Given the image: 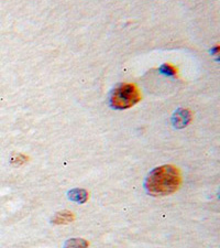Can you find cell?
I'll return each instance as SVG.
<instances>
[{"label":"cell","mask_w":220,"mask_h":248,"mask_svg":"<svg viewBox=\"0 0 220 248\" xmlns=\"http://www.w3.org/2000/svg\"><path fill=\"white\" fill-rule=\"evenodd\" d=\"M182 174L177 167L164 165L152 170L146 179L145 187L152 197H166L178 190Z\"/></svg>","instance_id":"1"},{"label":"cell","mask_w":220,"mask_h":248,"mask_svg":"<svg viewBox=\"0 0 220 248\" xmlns=\"http://www.w3.org/2000/svg\"><path fill=\"white\" fill-rule=\"evenodd\" d=\"M141 99L140 91L134 84H120L110 96V105L115 109H128L134 106Z\"/></svg>","instance_id":"2"},{"label":"cell","mask_w":220,"mask_h":248,"mask_svg":"<svg viewBox=\"0 0 220 248\" xmlns=\"http://www.w3.org/2000/svg\"><path fill=\"white\" fill-rule=\"evenodd\" d=\"M191 121V114L189 109H178L174 114L172 122L176 128H183Z\"/></svg>","instance_id":"3"},{"label":"cell","mask_w":220,"mask_h":248,"mask_svg":"<svg viewBox=\"0 0 220 248\" xmlns=\"http://www.w3.org/2000/svg\"><path fill=\"white\" fill-rule=\"evenodd\" d=\"M74 214L70 211H62V212H57L52 217V223L58 224V225H62V224H69L74 221Z\"/></svg>","instance_id":"4"},{"label":"cell","mask_w":220,"mask_h":248,"mask_svg":"<svg viewBox=\"0 0 220 248\" xmlns=\"http://www.w3.org/2000/svg\"><path fill=\"white\" fill-rule=\"evenodd\" d=\"M70 200L77 203H85L88 199V193L83 189H74L69 192Z\"/></svg>","instance_id":"5"},{"label":"cell","mask_w":220,"mask_h":248,"mask_svg":"<svg viewBox=\"0 0 220 248\" xmlns=\"http://www.w3.org/2000/svg\"><path fill=\"white\" fill-rule=\"evenodd\" d=\"M63 248H88V242L84 238H71L64 244Z\"/></svg>","instance_id":"6"},{"label":"cell","mask_w":220,"mask_h":248,"mask_svg":"<svg viewBox=\"0 0 220 248\" xmlns=\"http://www.w3.org/2000/svg\"><path fill=\"white\" fill-rule=\"evenodd\" d=\"M160 71H161V73L165 74V75H170V77H174V75L177 74V69H176L175 66L171 65V64H169V63L163 64V65L161 66V69H160Z\"/></svg>","instance_id":"7"},{"label":"cell","mask_w":220,"mask_h":248,"mask_svg":"<svg viewBox=\"0 0 220 248\" xmlns=\"http://www.w3.org/2000/svg\"><path fill=\"white\" fill-rule=\"evenodd\" d=\"M27 159L28 158L26 157V155H18V157L11 159V163L15 166H20V165H22V163H25L27 161Z\"/></svg>","instance_id":"8"}]
</instances>
